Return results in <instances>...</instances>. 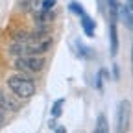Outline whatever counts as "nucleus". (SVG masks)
I'll return each mask as SVG.
<instances>
[{
  "instance_id": "obj_6",
  "label": "nucleus",
  "mask_w": 133,
  "mask_h": 133,
  "mask_svg": "<svg viewBox=\"0 0 133 133\" xmlns=\"http://www.w3.org/2000/svg\"><path fill=\"white\" fill-rule=\"evenodd\" d=\"M118 11H120V6L116 0H105V13L109 15V22H116Z\"/></svg>"
},
{
  "instance_id": "obj_7",
  "label": "nucleus",
  "mask_w": 133,
  "mask_h": 133,
  "mask_svg": "<svg viewBox=\"0 0 133 133\" xmlns=\"http://www.w3.org/2000/svg\"><path fill=\"white\" fill-rule=\"evenodd\" d=\"M120 17H122L126 28L133 30V11H131L128 6H120Z\"/></svg>"
},
{
  "instance_id": "obj_16",
  "label": "nucleus",
  "mask_w": 133,
  "mask_h": 133,
  "mask_svg": "<svg viewBox=\"0 0 133 133\" xmlns=\"http://www.w3.org/2000/svg\"><path fill=\"white\" fill-rule=\"evenodd\" d=\"M0 111H2V109H0ZM0 120H2V115H0Z\"/></svg>"
},
{
  "instance_id": "obj_13",
  "label": "nucleus",
  "mask_w": 133,
  "mask_h": 133,
  "mask_svg": "<svg viewBox=\"0 0 133 133\" xmlns=\"http://www.w3.org/2000/svg\"><path fill=\"white\" fill-rule=\"evenodd\" d=\"M0 109H4V94L0 92Z\"/></svg>"
},
{
  "instance_id": "obj_4",
  "label": "nucleus",
  "mask_w": 133,
  "mask_h": 133,
  "mask_svg": "<svg viewBox=\"0 0 133 133\" xmlns=\"http://www.w3.org/2000/svg\"><path fill=\"white\" fill-rule=\"evenodd\" d=\"M109 48H111V56H116V52H118V35H116V22H109Z\"/></svg>"
},
{
  "instance_id": "obj_12",
  "label": "nucleus",
  "mask_w": 133,
  "mask_h": 133,
  "mask_svg": "<svg viewBox=\"0 0 133 133\" xmlns=\"http://www.w3.org/2000/svg\"><path fill=\"white\" fill-rule=\"evenodd\" d=\"M56 4H57V0H43V2H41V8H43V9H54Z\"/></svg>"
},
{
  "instance_id": "obj_11",
  "label": "nucleus",
  "mask_w": 133,
  "mask_h": 133,
  "mask_svg": "<svg viewBox=\"0 0 133 133\" xmlns=\"http://www.w3.org/2000/svg\"><path fill=\"white\" fill-rule=\"evenodd\" d=\"M61 109H63V100H57V102L52 105V116H56V118H57V116L63 113Z\"/></svg>"
},
{
  "instance_id": "obj_15",
  "label": "nucleus",
  "mask_w": 133,
  "mask_h": 133,
  "mask_svg": "<svg viewBox=\"0 0 133 133\" xmlns=\"http://www.w3.org/2000/svg\"><path fill=\"white\" fill-rule=\"evenodd\" d=\"M131 65H133V48H131Z\"/></svg>"
},
{
  "instance_id": "obj_2",
  "label": "nucleus",
  "mask_w": 133,
  "mask_h": 133,
  "mask_svg": "<svg viewBox=\"0 0 133 133\" xmlns=\"http://www.w3.org/2000/svg\"><path fill=\"white\" fill-rule=\"evenodd\" d=\"M15 69L22 70V72L37 74L44 69V59L41 56H21L15 59Z\"/></svg>"
},
{
  "instance_id": "obj_5",
  "label": "nucleus",
  "mask_w": 133,
  "mask_h": 133,
  "mask_svg": "<svg viewBox=\"0 0 133 133\" xmlns=\"http://www.w3.org/2000/svg\"><path fill=\"white\" fill-rule=\"evenodd\" d=\"M81 28H83V31H85V35H87V37H94L96 22L91 19L87 13H83V15H81Z\"/></svg>"
},
{
  "instance_id": "obj_9",
  "label": "nucleus",
  "mask_w": 133,
  "mask_h": 133,
  "mask_svg": "<svg viewBox=\"0 0 133 133\" xmlns=\"http://www.w3.org/2000/svg\"><path fill=\"white\" fill-rule=\"evenodd\" d=\"M35 8H37V0H22L21 2V9L22 11L31 13V11H35Z\"/></svg>"
},
{
  "instance_id": "obj_1",
  "label": "nucleus",
  "mask_w": 133,
  "mask_h": 133,
  "mask_svg": "<svg viewBox=\"0 0 133 133\" xmlns=\"http://www.w3.org/2000/svg\"><path fill=\"white\" fill-rule=\"evenodd\" d=\"M8 87L11 89V92L17 96V98H22V100H28L35 94V81L31 78H28L26 74H13L8 78Z\"/></svg>"
},
{
  "instance_id": "obj_3",
  "label": "nucleus",
  "mask_w": 133,
  "mask_h": 133,
  "mask_svg": "<svg viewBox=\"0 0 133 133\" xmlns=\"http://www.w3.org/2000/svg\"><path fill=\"white\" fill-rule=\"evenodd\" d=\"M129 111L131 105L128 100H122L118 104V109H116V131H126L129 126Z\"/></svg>"
},
{
  "instance_id": "obj_8",
  "label": "nucleus",
  "mask_w": 133,
  "mask_h": 133,
  "mask_svg": "<svg viewBox=\"0 0 133 133\" xmlns=\"http://www.w3.org/2000/svg\"><path fill=\"white\" fill-rule=\"evenodd\" d=\"M94 131H96V133H107V131H109V126H107V118H105V115H100V116H98Z\"/></svg>"
},
{
  "instance_id": "obj_10",
  "label": "nucleus",
  "mask_w": 133,
  "mask_h": 133,
  "mask_svg": "<svg viewBox=\"0 0 133 133\" xmlns=\"http://www.w3.org/2000/svg\"><path fill=\"white\" fill-rule=\"evenodd\" d=\"M69 9H70L72 13H76V15H79V17H81L83 13H87L85 9H83V8H81V4H79V2H70V4H69Z\"/></svg>"
},
{
  "instance_id": "obj_14",
  "label": "nucleus",
  "mask_w": 133,
  "mask_h": 133,
  "mask_svg": "<svg viewBox=\"0 0 133 133\" xmlns=\"http://www.w3.org/2000/svg\"><path fill=\"white\" fill-rule=\"evenodd\" d=\"M128 8H129V9L133 11V0H128Z\"/></svg>"
}]
</instances>
